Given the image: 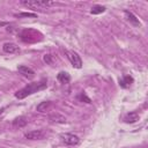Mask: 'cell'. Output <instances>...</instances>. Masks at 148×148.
<instances>
[{
    "mask_svg": "<svg viewBox=\"0 0 148 148\" xmlns=\"http://www.w3.org/2000/svg\"><path fill=\"white\" fill-rule=\"evenodd\" d=\"M46 86H47L46 80H42V81H39V82L30 83V84L25 86L24 88L17 90V91L15 92V97L18 98V99H22V98H24V97H27V96H29V95H31V94H34V92H37V91H39V90L45 89Z\"/></svg>",
    "mask_w": 148,
    "mask_h": 148,
    "instance_id": "1",
    "label": "cell"
},
{
    "mask_svg": "<svg viewBox=\"0 0 148 148\" xmlns=\"http://www.w3.org/2000/svg\"><path fill=\"white\" fill-rule=\"evenodd\" d=\"M54 3H56L54 1H47V0H22L21 1V5H23L30 9H34V10L43 9V8L52 6Z\"/></svg>",
    "mask_w": 148,
    "mask_h": 148,
    "instance_id": "2",
    "label": "cell"
},
{
    "mask_svg": "<svg viewBox=\"0 0 148 148\" xmlns=\"http://www.w3.org/2000/svg\"><path fill=\"white\" fill-rule=\"evenodd\" d=\"M61 138V141L65 143V145H68V146H75L79 143L80 139L77 135L73 134V133H65V134H61L60 135Z\"/></svg>",
    "mask_w": 148,
    "mask_h": 148,
    "instance_id": "3",
    "label": "cell"
},
{
    "mask_svg": "<svg viewBox=\"0 0 148 148\" xmlns=\"http://www.w3.org/2000/svg\"><path fill=\"white\" fill-rule=\"evenodd\" d=\"M67 58L71 61V64L73 65V67H75V68L82 67V60L75 51H67Z\"/></svg>",
    "mask_w": 148,
    "mask_h": 148,
    "instance_id": "4",
    "label": "cell"
},
{
    "mask_svg": "<svg viewBox=\"0 0 148 148\" xmlns=\"http://www.w3.org/2000/svg\"><path fill=\"white\" fill-rule=\"evenodd\" d=\"M17 71H18L23 76H25V77H28V79H34V77H35V72H34L30 67H28V66L20 65V66H17Z\"/></svg>",
    "mask_w": 148,
    "mask_h": 148,
    "instance_id": "5",
    "label": "cell"
},
{
    "mask_svg": "<svg viewBox=\"0 0 148 148\" xmlns=\"http://www.w3.org/2000/svg\"><path fill=\"white\" fill-rule=\"evenodd\" d=\"M2 50L6 53H9V54H14V53H18L20 52V47L15 43H5L2 45Z\"/></svg>",
    "mask_w": 148,
    "mask_h": 148,
    "instance_id": "6",
    "label": "cell"
},
{
    "mask_svg": "<svg viewBox=\"0 0 148 148\" xmlns=\"http://www.w3.org/2000/svg\"><path fill=\"white\" fill-rule=\"evenodd\" d=\"M44 136L43 132L40 130H37V131H31V132H28L24 134V138L25 139H29V140H39Z\"/></svg>",
    "mask_w": 148,
    "mask_h": 148,
    "instance_id": "7",
    "label": "cell"
},
{
    "mask_svg": "<svg viewBox=\"0 0 148 148\" xmlns=\"http://www.w3.org/2000/svg\"><path fill=\"white\" fill-rule=\"evenodd\" d=\"M124 14L126 15V17H127V20L130 21V23H132L134 27H140V25H141L139 18H136V16H135L133 13H131V12H128V10H125Z\"/></svg>",
    "mask_w": 148,
    "mask_h": 148,
    "instance_id": "8",
    "label": "cell"
},
{
    "mask_svg": "<svg viewBox=\"0 0 148 148\" xmlns=\"http://www.w3.org/2000/svg\"><path fill=\"white\" fill-rule=\"evenodd\" d=\"M28 123V118L24 117V116H21V117H17L13 120V126L16 127V128H21L23 126H25Z\"/></svg>",
    "mask_w": 148,
    "mask_h": 148,
    "instance_id": "9",
    "label": "cell"
},
{
    "mask_svg": "<svg viewBox=\"0 0 148 148\" xmlns=\"http://www.w3.org/2000/svg\"><path fill=\"white\" fill-rule=\"evenodd\" d=\"M139 117H140L139 113L135 112V111H133V112L127 113V114L125 116L124 120H125V123H127V124H133V123H135L136 120H139Z\"/></svg>",
    "mask_w": 148,
    "mask_h": 148,
    "instance_id": "10",
    "label": "cell"
},
{
    "mask_svg": "<svg viewBox=\"0 0 148 148\" xmlns=\"http://www.w3.org/2000/svg\"><path fill=\"white\" fill-rule=\"evenodd\" d=\"M49 118H50V120H51V121H53V123H60V124H64V123H66V118H65L62 114L58 113V112L51 113Z\"/></svg>",
    "mask_w": 148,
    "mask_h": 148,
    "instance_id": "11",
    "label": "cell"
},
{
    "mask_svg": "<svg viewBox=\"0 0 148 148\" xmlns=\"http://www.w3.org/2000/svg\"><path fill=\"white\" fill-rule=\"evenodd\" d=\"M57 79H58L59 82L66 84V83H68L71 81V75L67 72H59L58 75H57Z\"/></svg>",
    "mask_w": 148,
    "mask_h": 148,
    "instance_id": "12",
    "label": "cell"
},
{
    "mask_svg": "<svg viewBox=\"0 0 148 148\" xmlns=\"http://www.w3.org/2000/svg\"><path fill=\"white\" fill-rule=\"evenodd\" d=\"M133 82V77L130 76V75H125L123 76V79L119 80V86L123 87V88H128Z\"/></svg>",
    "mask_w": 148,
    "mask_h": 148,
    "instance_id": "13",
    "label": "cell"
},
{
    "mask_svg": "<svg viewBox=\"0 0 148 148\" xmlns=\"http://www.w3.org/2000/svg\"><path fill=\"white\" fill-rule=\"evenodd\" d=\"M50 106H51V102L45 101V102H40V103L37 105L36 110H37L38 112H45V111H47V110L50 109Z\"/></svg>",
    "mask_w": 148,
    "mask_h": 148,
    "instance_id": "14",
    "label": "cell"
},
{
    "mask_svg": "<svg viewBox=\"0 0 148 148\" xmlns=\"http://www.w3.org/2000/svg\"><path fill=\"white\" fill-rule=\"evenodd\" d=\"M103 12H105V7H104V6H99V5L94 6V7L91 8V10H90V13L94 14V15L101 14V13H103Z\"/></svg>",
    "mask_w": 148,
    "mask_h": 148,
    "instance_id": "15",
    "label": "cell"
},
{
    "mask_svg": "<svg viewBox=\"0 0 148 148\" xmlns=\"http://www.w3.org/2000/svg\"><path fill=\"white\" fill-rule=\"evenodd\" d=\"M17 17H36L37 15L35 13H21V14H16Z\"/></svg>",
    "mask_w": 148,
    "mask_h": 148,
    "instance_id": "16",
    "label": "cell"
},
{
    "mask_svg": "<svg viewBox=\"0 0 148 148\" xmlns=\"http://www.w3.org/2000/svg\"><path fill=\"white\" fill-rule=\"evenodd\" d=\"M44 61L46 64H49V65H52L53 64V57L51 54H45L44 56Z\"/></svg>",
    "mask_w": 148,
    "mask_h": 148,
    "instance_id": "17",
    "label": "cell"
},
{
    "mask_svg": "<svg viewBox=\"0 0 148 148\" xmlns=\"http://www.w3.org/2000/svg\"><path fill=\"white\" fill-rule=\"evenodd\" d=\"M79 99H81V101H83V99H84L87 103H90V98H88V97L86 96V94H84V92H82V94L79 96Z\"/></svg>",
    "mask_w": 148,
    "mask_h": 148,
    "instance_id": "18",
    "label": "cell"
},
{
    "mask_svg": "<svg viewBox=\"0 0 148 148\" xmlns=\"http://www.w3.org/2000/svg\"><path fill=\"white\" fill-rule=\"evenodd\" d=\"M3 110H5V108H1V109H0V114L3 112Z\"/></svg>",
    "mask_w": 148,
    "mask_h": 148,
    "instance_id": "19",
    "label": "cell"
},
{
    "mask_svg": "<svg viewBox=\"0 0 148 148\" xmlns=\"http://www.w3.org/2000/svg\"><path fill=\"white\" fill-rule=\"evenodd\" d=\"M0 25H6V23L5 22H0Z\"/></svg>",
    "mask_w": 148,
    "mask_h": 148,
    "instance_id": "20",
    "label": "cell"
}]
</instances>
